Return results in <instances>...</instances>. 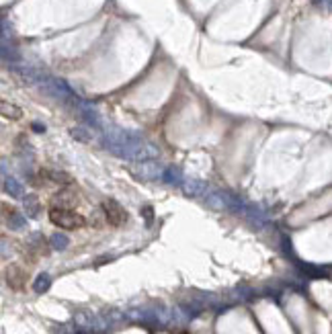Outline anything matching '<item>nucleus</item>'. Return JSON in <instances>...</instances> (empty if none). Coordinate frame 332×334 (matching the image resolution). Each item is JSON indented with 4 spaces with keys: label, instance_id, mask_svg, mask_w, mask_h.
<instances>
[{
    "label": "nucleus",
    "instance_id": "obj_3",
    "mask_svg": "<svg viewBox=\"0 0 332 334\" xmlns=\"http://www.w3.org/2000/svg\"><path fill=\"white\" fill-rule=\"evenodd\" d=\"M25 279H27V273L19 266H11L9 269V283L15 287V289H21L25 285Z\"/></svg>",
    "mask_w": 332,
    "mask_h": 334
},
{
    "label": "nucleus",
    "instance_id": "obj_2",
    "mask_svg": "<svg viewBox=\"0 0 332 334\" xmlns=\"http://www.w3.org/2000/svg\"><path fill=\"white\" fill-rule=\"evenodd\" d=\"M103 213H105L107 224L115 226V228L123 226L125 221H127V213H125V209H123L117 201H113V199H109V201L103 203Z\"/></svg>",
    "mask_w": 332,
    "mask_h": 334
},
{
    "label": "nucleus",
    "instance_id": "obj_4",
    "mask_svg": "<svg viewBox=\"0 0 332 334\" xmlns=\"http://www.w3.org/2000/svg\"><path fill=\"white\" fill-rule=\"evenodd\" d=\"M13 109H17V107H9L7 103H3V115L5 117H21V111H13Z\"/></svg>",
    "mask_w": 332,
    "mask_h": 334
},
{
    "label": "nucleus",
    "instance_id": "obj_1",
    "mask_svg": "<svg viewBox=\"0 0 332 334\" xmlns=\"http://www.w3.org/2000/svg\"><path fill=\"white\" fill-rule=\"evenodd\" d=\"M47 215H49V221H51V224L58 226V228H62V230H78V228H84V226H86L84 215H80L78 211H74L72 207L62 205V203L49 207Z\"/></svg>",
    "mask_w": 332,
    "mask_h": 334
}]
</instances>
